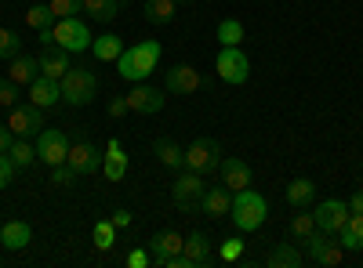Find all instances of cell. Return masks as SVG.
I'll return each instance as SVG.
<instances>
[{
	"label": "cell",
	"instance_id": "7dc6e473",
	"mask_svg": "<svg viewBox=\"0 0 363 268\" xmlns=\"http://www.w3.org/2000/svg\"><path fill=\"white\" fill-rule=\"evenodd\" d=\"M359 170H363V163H359Z\"/></svg>",
	"mask_w": 363,
	"mask_h": 268
},
{
	"label": "cell",
	"instance_id": "b9f144b4",
	"mask_svg": "<svg viewBox=\"0 0 363 268\" xmlns=\"http://www.w3.org/2000/svg\"><path fill=\"white\" fill-rule=\"evenodd\" d=\"M124 264H128V268H149V264H153V257L138 247V250H131V254L124 257Z\"/></svg>",
	"mask_w": 363,
	"mask_h": 268
},
{
	"label": "cell",
	"instance_id": "8d00e7d4",
	"mask_svg": "<svg viewBox=\"0 0 363 268\" xmlns=\"http://www.w3.org/2000/svg\"><path fill=\"white\" fill-rule=\"evenodd\" d=\"M18 47H22V40H18L15 29H4V25H0V58H8V62H11V58L18 54Z\"/></svg>",
	"mask_w": 363,
	"mask_h": 268
},
{
	"label": "cell",
	"instance_id": "ba28073f",
	"mask_svg": "<svg viewBox=\"0 0 363 268\" xmlns=\"http://www.w3.org/2000/svg\"><path fill=\"white\" fill-rule=\"evenodd\" d=\"M215 69H218V76L225 83H236V87L247 83V76H251V62H247V54L240 47H222L218 58H215Z\"/></svg>",
	"mask_w": 363,
	"mask_h": 268
},
{
	"label": "cell",
	"instance_id": "9c48e42d",
	"mask_svg": "<svg viewBox=\"0 0 363 268\" xmlns=\"http://www.w3.org/2000/svg\"><path fill=\"white\" fill-rule=\"evenodd\" d=\"M8 127H11V134L15 138H33V134H40L44 131V109L40 105H15L11 112H8Z\"/></svg>",
	"mask_w": 363,
	"mask_h": 268
},
{
	"label": "cell",
	"instance_id": "74e56055",
	"mask_svg": "<svg viewBox=\"0 0 363 268\" xmlns=\"http://www.w3.org/2000/svg\"><path fill=\"white\" fill-rule=\"evenodd\" d=\"M55 18H69V15H80L84 11V0H48Z\"/></svg>",
	"mask_w": 363,
	"mask_h": 268
},
{
	"label": "cell",
	"instance_id": "2e32d148",
	"mask_svg": "<svg viewBox=\"0 0 363 268\" xmlns=\"http://www.w3.org/2000/svg\"><path fill=\"white\" fill-rule=\"evenodd\" d=\"M229 206H233V189H225V185L203 189V196H200V214H207L211 221H218V218H229Z\"/></svg>",
	"mask_w": 363,
	"mask_h": 268
},
{
	"label": "cell",
	"instance_id": "7c38bea8",
	"mask_svg": "<svg viewBox=\"0 0 363 268\" xmlns=\"http://www.w3.org/2000/svg\"><path fill=\"white\" fill-rule=\"evenodd\" d=\"M313 218H316V228H320V232L338 235V232L345 228V221H349V203H342V199H323L316 211H313Z\"/></svg>",
	"mask_w": 363,
	"mask_h": 268
},
{
	"label": "cell",
	"instance_id": "3957f363",
	"mask_svg": "<svg viewBox=\"0 0 363 268\" xmlns=\"http://www.w3.org/2000/svg\"><path fill=\"white\" fill-rule=\"evenodd\" d=\"M95 95H99V76L91 69H84V66H69V73L62 76V98H66V105H73V109L91 105Z\"/></svg>",
	"mask_w": 363,
	"mask_h": 268
},
{
	"label": "cell",
	"instance_id": "f546056e",
	"mask_svg": "<svg viewBox=\"0 0 363 268\" xmlns=\"http://www.w3.org/2000/svg\"><path fill=\"white\" fill-rule=\"evenodd\" d=\"M316 196V185L309 182V177H294V182L287 185V203L291 206H309Z\"/></svg>",
	"mask_w": 363,
	"mask_h": 268
},
{
	"label": "cell",
	"instance_id": "5bb4252c",
	"mask_svg": "<svg viewBox=\"0 0 363 268\" xmlns=\"http://www.w3.org/2000/svg\"><path fill=\"white\" fill-rule=\"evenodd\" d=\"M66 163H69L77 174H95V170H102V156H99V148L91 145L87 138L69 141V156H66Z\"/></svg>",
	"mask_w": 363,
	"mask_h": 268
},
{
	"label": "cell",
	"instance_id": "4fadbf2b",
	"mask_svg": "<svg viewBox=\"0 0 363 268\" xmlns=\"http://www.w3.org/2000/svg\"><path fill=\"white\" fill-rule=\"evenodd\" d=\"M306 247H309V257H313L316 264H342V261H345V247L335 243V240H330L327 232H320V228L306 240Z\"/></svg>",
	"mask_w": 363,
	"mask_h": 268
},
{
	"label": "cell",
	"instance_id": "5b68a950",
	"mask_svg": "<svg viewBox=\"0 0 363 268\" xmlns=\"http://www.w3.org/2000/svg\"><path fill=\"white\" fill-rule=\"evenodd\" d=\"M211 261H215V247H211V240L203 232H189L186 243H182V254L167 257L164 268H203Z\"/></svg>",
	"mask_w": 363,
	"mask_h": 268
},
{
	"label": "cell",
	"instance_id": "f35d334b",
	"mask_svg": "<svg viewBox=\"0 0 363 268\" xmlns=\"http://www.w3.org/2000/svg\"><path fill=\"white\" fill-rule=\"evenodd\" d=\"M218 257H222V261H240V257H244V240H240V235H233V240H222Z\"/></svg>",
	"mask_w": 363,
	"mask_h": 268
},
{
	"label": "cell",
	"instance_id": "d6a6232c",
	"mask_svg": "<svg viewBox=\"0 0 363 268\" xmlns=\"http://www.w3.org/2000/svg\"><path fill=\"white\" fill-rule=\"evenodd\" d=\"M8 156H11V160L18 163V170H22V167H29V163L37 160V148L29 145V138H15L11 148H8Z\"/></svg>",
	"mask_w": 363,
	"mask_h": 268
},
{
	"label": "cell",
	"instance_id": "4316f807",
	"mask_svg": "<svg viewBox=\"0 0 363 268\" xmlns=\"http://www.w3.org/2000/svg\"><path fill=\"white\" fill-rule=\"evenodd\" d=\"M338 243L345 250H363V214H349L345 228L338 232Z\"/></svg>",
	"mask_w": 363,
	"mask_h": 268
},
{
	"label": "cell",
	"instance_id": "836d02e7",
	"mask_svg": "<svg viewBox=\"0 0 363 268\" xmlns=\"http://www.w3.org/2000/svg\"><path fill=\"white\" fill-rule=\"evenodd\" d=\"M313 232H316V218H313V214H301V206H298V214H294V221H291V235H294L298 243H306Z\"/></svg>",
	"mask_w": 363,
	"mask_h": 268
},
{
	"label": "cell",
	"instance_id": "8fae6325",
	"mask_svg": "<svg viewBox=\"0 0 363 268\" xmlns=\"http://www.w3.org/2000/svg\"><path fill=\"white\" fill-rule=\"evenodd\" d=\"M164 91L167 95H178V98H189L200 91V69H193L189 62H178L174 69H167L164 76Z\"/></svg>",
	"mask_w": 363,
	"mask_h": 268
},
{
	"label": "cell",
	"instance_id": "44dd1931",
	"mask_svg": "<svg viewBox=\"0 0 363 268\" xmlns=\"http://www.w3.org/2000/svg\"><path fill=\"white\" fill-rule=\"evenodd\" d=\"M40 76V62L37 58H29V54H15L11 62H8V80L18 83V87H29Z\"/></svg>",
	"mask_w": 363,
	"mask_h": 268
},
{
	"label": "cell",
	"instance_id": "30bf717a",
	"mask_svg": "<svg viewBox=\"0 0 363 268\" xmlns=\"http://www.w3.org/2000/svg\"><path fill=\"white\" fill-rule=\"evenodd\" d=\"M66 156H69V138L55 127H44L37 134V160H44L48 167H58L66 163Z\"/></svg>",
	"mask_w": 363,
	"mask_h": 268
},
{
	"label": "cell",
	"instance_id": "603a6c76",
	"mask_svg": "<svg viewBox=\"0 0 363 268\" xmlns=\"http://www.w3.org/2000/svg\"><path fill=\"white\" fill-rule=\"evenodd\" d=\"M69 51H62V47H48L37 62H40V73L44 76H51V80H62L66 73H69V58H66Z\"/></svg>",
	"mask_w": 363,
	"mask_h": 268
},
{
	"label": "cell",
	"instance_id": "8992f818",
	"mask_svg": "<svg viewBox=\"0 0 363 268\" xmlns=\"http://www.w3.org/2000/svg\"><path fill=\"white\" fill-rule=\"evenodd\" d=\"M203 174H196V170H182L178 177H174V185H171V199L182 206L186 214H193V211H200V196H203Z\"/></svg>",
	"mask_w": 363,
	"mask_h": 268
},
{
	"label": "cell",
	"instance_id": "277c9868",
	"mask_svg": "<svg viewBox=\"0 0 363 268\" xmlns=\"http://www.w3.org/2000/svg\"><path fill=\"white\" fill-rule=\"evenodd\" d=\"M51 40H55V47H62V51H69V54H80V51L91 47V25H87L84 18H77V15L58 18V22L51 25Z\"/></svg>",
	"mask_w": 363,
	"mask_h": 268
},
{
	"label": "cell",
	"instance_id": "d6986e66",
	"mask_svg": "<svg viewBox=\"0 0 363 268\" xmlns=\"http://www.w3.org/2000/svg\"><path fill=\"white\" fill-rule=\"evenodd\" d=\"M29 243H33V225L29 221H8L0 228V247L4 250H26Z\"/></svg>",
	"mask_w": 363,
	"mask_h": 268
},
{
	"label": "cell",
	"instance_id": "9a60e30c",
	"mask_svg": "<svg viewBox=\"0 0 363 268\" xmlns=\"http://www.w3.org/2000/svg\"><path fill=\"white\" fill-rule=\"evenodd\" d=\"M164 91H157V87H149L145 80L142 83H135V91L128 95V109L131 112H138V116H153V112H160L164 109Z\"/></svg>",
	"mask_w": 363,
	"mask_h": 268
},
{
	"label": "cell",
	"instance_id": "bcb514c9",
	"mask_svg": "<svg viewBox=\"0 0 363 268\" xmlns=\"http://www.w3.org/2000/svg\"><path fill=\"white\" fill-rule=\"evenodd\" d=\"M349 214H363V189L352 192V199H349Z\"/></svg>",
	"mask_w": 363,
	"mask_h": 268
},
{
	"label": "cell",
	"instance_id": "52a82bcc",
	"mask_svg": "<svg viewBox=\"0 0 363 268\" xmlns=\"http://www.w3.org/2000/svg\"><path fill=\"white\" fill-rule=\"evenodd\" d=\"M222 163V148L215 138H196L189 141L186 148V170H196V174H207V170H215Z\"/></svg>",
	"mask_w": 363,
	"mask_h": 268
},
{
	"label": "cell",
	"instance_id": "ab89813d",
	"mask_svg": "<svg viewBox=\"0 0 363 268\" xmlns=\"http://www.w3.org/2000/svg\"><path fill=\"white\" fill-rule=\"evenodd\" d=\"M0 105H4V109H15L18 105V83H11L8 76L0 80Z\"/></svg>",
	"mask_w": 363,
	"mask_h": 268
},
{
	"label": "cell",
	"instance_id": "f1b7e54d",
	"mask_svg": "<svg viewBox=\"0 0 363 268\" xmlns=\"http://www.w3.org/2000/svg\"><path fill=\"white\" fill-rule=\"evenodd\" d=\"M215 37H218L222 47H240V44H244V22H240V18H222Z\"/></svg>",
	"mask_w": 363,
	"mask_h": 268
},
{
	"label": "cell",
	"instance_id": "1f68e13d",
	"mask_svg": "<svg viewBox=\"0 0 363 268\" xmlns=\"http://www.w3.org/2000/svg\"><path fill=\"white\" fill-rule=\"evenodd\" d=\"M58 18H55V11H51V4H33L26 11V25L29 29H51Z\"/></svg>",
	"mask_w": 363,
	"mask_h": 268
},
{
	"label": "cell",
	"instance_id": "7402d4cb",
	"mask_svg": "<svg viewBox=\"0 0 363 268\" xmlns=\"http://www.w3.org/2000/svg\"><path fill=\"white\" fill-rule=\"evenodd\" d=\"M102 174L109 177V182H120V177L128 174V153H124V145H120L116 138L106 145V156H102Z\"/></svg>",
	"mask_w": 363,
	"mask_h": 268
},
{
	"label": "cell",
	"instance_id": "d590c367",
	"mask_svg": "<svg viewBox=\"0 0 363 268\" xmlns=\"http://www.w3.org/2000/svg\"><path fill=\"white\" fill-rule=\"evenodd\" d=\"M77 177H80V174H77L69 163H58V167H51V185H55V189H73Z\"/></svg>",
	"mask_w": 363,
	"mask_h": 268
},
{
	"label": "cell",
	"instance_id": "ac0fdd59",
	"mask_svg": "<svg viewBox=\"0 0 363 268\" xmlns=\"http://www.w3.org/2000/svg\"><path fill=\"white\" fill-rule=\"evenodd\" d=\"M218 170H222V185H225V189H233V192L251 189V167L240 160V156H225V160L218 163Z\"/></svg>",
	"mask_w": 363,
	"mask_h": 268
},
{
	"label": "cell",
	"instance_id": "7bdbcfd3",
	"mask_svg": "<svg viewBox=\"0 0 363 268\" xmlns=\"http://www.w3.org/2000/svg\"><path fill=\"white\" fill-rule=\"evenodd\" d=\"M109 221L116 225V232H120V228H131V211H124V206H120V211H113Z\"/></svg>",
	"mask_w": 363,
	"mask_h": 268
},
{
	"label": "cell",
	"instance_id": "e0dca14e",
	"mask_svg": "<svg viewBox=\"0 0 363 268\" xmlns=\"http://www.w3.org/2000/svg\"><path fill=\"white\" fill-rule=\"evenodd\" d=\"M29 102L40 105V109H55L58 102H62V80H51V76H37L33 83H29Z\"/></svg>",
	"mask_w": 363,
	"mask_h": 268
},
{
	"label": "cell",
	"instance_id": "e575fe53",
	"mask_svg": "<svg viewBox=\"0 0 363 268\" xmlns=\"http://www.w3.org/2000/svg\"><path fill=\"white\" fill-rule=\"evenodd\" d=\"M113 243H116V225L113 221H95V247L113 250Z\"/></svg>",
	"mask_w": 363,
	"mask_h": 268
},
{
	"label": "cell",
	"instance_id": "ee69618b",
	"mask_svg": "<svg viewBox=\"0 0 363 268\" xmlns=\"http://www.w3.org/2000/svg\"><path fill=\"white\" fill-rule=\"evenodd\" d=\"M124 112H131V109H128V95H124V98H113V102H109V116H113V120H120V116H124Z\"/></svg>",
	"mask_w": 363,
	"mask_h": 268
},
{
	"label": "cell",
	"instance_id": "484cf974",
	"mask_svg": "<svg viewBox=\"0 0 363 268\" xmlns=\"http://www.w3.org/2000/svg\"><path fill=\"white\" fill-rule=\"evenodd\" d=\"M91 51H95L99 62H116V58L124 54V40H120L116 33H106V37H95V40H91Z\"/></svg>",
	"mask_w": 363,
	"mask_h": 268
},
{
	"label": "cell",
	"instance_id": "c3c4849f",
	"mask_svg": "<svg viewBox=\"0 0 363 268\" xmlns=\"http://www.w3.org/2000/svg\"><path fill=\"white\" fill-rule=\"evenodd\" d=\"M178 4H182V0H178Z\"/></svg>",
	"mask_w": 363,
	"mask_h": 268
},
{
	"label": "cell",
	"instance_id": "7a4b0ae2",
	"mask_svg": "<svg viewBox=\"0 0 363 268\" xmlns=\"http://www.w3.org/2000/svg\"><path fill=\"white\" fill-rule=\"evenodd\" d=\"M229 218H233V225H236L240 232H255V228H262L265 218H269V203H265V196H258L255 189H240V192H233Z\"/></svg>",
	"mask_w": 363,
	"mask_h": 268
},
{
	"label": "cell",
	"instance_id": "60d3db41",
	"mask_svg": "<svg viewBox=\"0 0 363 268\" xmlns=\"http://www.w3.org/2000/svg\"><path fill=\"white\" fill-rule=\"evenodd\" d=\"M15 170H18V163L8 153H0V189H8L15 182Z\"/></svg>",
	"mask_w": 363,
	"mask_h": 268
},
{
	"label": "cell",
	"instance_id": "cb8c5ba5",
	"mask_svg": "<svg viewBox=\"0 0 363 268\" xmlns=\"http://www.w3.org/2000/svg\"><path fill=\"white\" fill-rule=\"evenodd\" d=\"M301 261H306V257H301L298 243H277V247H272V254L265 257L269 268H298Z\"/></svg>",
	"mask_w": 363,
	"mask_h": 268
},
{
	"label": "cell",
	"instance_id": "6da1fadb",
	"mask_svg": "<svg viewBox=\"0 0 363 268\" xmlns=\"http://www.w3.org/2000/svg\"><path fill=\"white\" fill-rule=\"evenodd\" d=\"M157 62H160V44L157 40H138V44L124 47V54L116 58V73L131 83H142V80L153 76Z\"/></svg>",
	"mask_w": 363,
	"mask_h": 268
},
{
	"label": "cell",
	"instance_id": "ffe728a7",
	"mask_svg": "<svg viewBox=\"0 0 363 268\" xmlns=\"http://www.w3.org/2000/svg\"><path fill=\"white\" fill-rule=\"evenodd\" d=\"M182 243H186V240H182V232H171V228L157 232V235H153V243H149V247H153V264H160V268H164V261H167V257L182 254Z\"/></svg>",
	"mask_w": 363,
	"mask_h": 268
},
{
	"label": "cell",
	"instance_id": "83f0119b",
	"mask_svg": "<svg viewBox=\"0 0 363 268\" xmlns=\"http://www.w3.org/2000/svg\"><path fill=\"white\" fill-rule=\"evenodd\" d=\"M174 11H178V0H149V4H145V18L153 25L174 22Z\"/></svg>",
	"mask_w": 363,
	"mask_h": 268
},
{
	"label": "cell",
	"instance_id": "f6af8a7d",
	"mask_svg": "<svg viewBox=\"0 0 363 268\" xmlns=\"http://www.w3.org/2000/svg\"><path fill=\"white\" fill-rule=\"evenodd\" d=\"M11 141H15L11 127H8V124H0V153H8V148H11Z\"/></svg>",
	"mask_w": 363,
	"mask_h": 268
},
{
	"label": "cell",
	"instance_id": "d4e9b609",
	"mask_svg": "<svg viewBox=\"0 0 363 268\" xmlns=\"http://www.w3.org/2000/svg\"><path fill=\"white\" fill-rule=\"evenodd\" d=\"M153 156H160V163L171 167V170H186V153H182V148H178L171 138L153 141Z\"/></svg>",
	"mask_w": 363,
	"mask_h": 268
},
{
	"label": "cell",
	"instance_id": "4dcf8cb0",
	"mask_svg": "<svg viewBox=\"0 0 363 268\" xmlns=\"http://www.w3.org/2000/svg\"><path fill=\"white\" fill-rule=\"evenodd\" d=\"M120 11V0H84V15L95 22H113Z\"/></svg>",
	"mask_w": 363,
	"mask_h": 268
}]
</instances>
